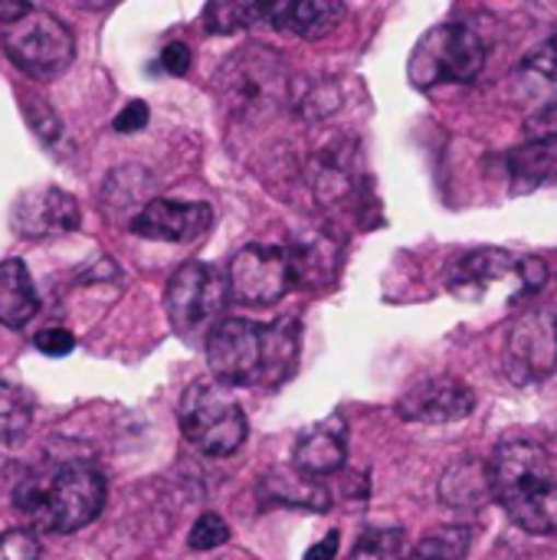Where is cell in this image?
I'll return each instance as SVG.
<instances>
[{"mask_svg":"<svg viewBox=\"0 0 557 560\" xmlns=\"http://www.w3.org/2000/svg\"><path fill=\"white\" fill-rule=\"evenodd\" d=\"M489 469L492 499L529 535L557 532V463L552 453L529 440L496 446Z\"/></svg>","mask_w":557,"mask_h":560,"instance_id":"6da1fadb","label":"cell"},{"mask_svg":"<svg viewBox=\"0 0 557 560\" xmlns=\"http://www.w3.org/2000/svg\"><path fill=\"white\" fill-rule=\"evenodd\" d=\"M13 509L43 532L72 535L105 509V479L92 463L69 459L56 472L26 476L13 489Z\"/></svg>","mask_w":557,"mask_h":560,"instance_id":"7a4b0ae2","label":"cell"},{"mask_svg":"<svg viewBox=\"0 0 557 560\" xmlns=\"http://www.w3.org/2000/svg\"><path fill=\"white\" fill-rule=\"evenodd\" d=\"M213 89L240 121H263L292 108L295 75L292 66L269 46L236 49L217 72Z\"/></svg>","mask_w":557,"mask_h":560,"instance_id":"3957f363","label":"cell"},{"mask_svg":"<svg viewBox=\"0 0 557 560\" xmlns=\"http://www.w3.org/2000/svg\"><path fill=\"white\" fill-rule=\"evenodd\" d=\"M181 433L204 456L227 459L246 443L250 423L230 387L217 381H194L181 397Z\"/></svg>","mask_w":557,"mask_h":560,"instance_id":"277c9868","label":"cell"},{"mask_svg":"<svg viewBox=\"0 0 557 560\" xmlns=\"http://www.w3.org/2000/svg\"><path fill=\"white\" fill-rule=\"evenodd\" d=\"M486 66V43L466 23H440L417 43L410 56V82L433 89L440 82H476Z\"/></svg>","mask_w":557,"mask_h":560,"instance_id":"5b68a950","label":"cell"},{"mask_svg":"<svg viewBox=\"0 0 557 560\" xmlns=\"http://www.w3.org/2000/svg\"><path fill=\"white\" fill-rule=\"evenodd\" d=\"M227 295H230V279L200 259L184 262L164 292V308L171 318V328L181 338H197V335H210L223 318L227 308Z\"/></svg>","mask_w":557,"mask_h":560,"instance_id":"8992f818","label":"cell"},{"mask_svg":"<svg viewBox=\"0 0 557 560\" xmlns=\"http://www.w3.org/2000/svg\"><path fill=\"white\" fill-rule=\"evenodd\" d=\"M3 49L20 72L46 82L69 69L76 56V39L59 16L33 7L23 20L3 30Z\"/></svg>","mask_w":557,"mask_h":560,"instance_id":"52a82bcc","label":"cell"},{"mask_svg":"<svg viewBox=\"0 0 557 560\" xmlns=\"http://www.w3.org/2000/svg\"><path fill=\"white\" fill-rule=\"evenodd\" d=\"M207 364L217 384L250 387L266 381V325L223 318L207 335Z\"/></svg>","mask_w":557,"mask_h":560,"instance_id":"ba28073f","label":"cell"},{"mask_svg":"<svg viewBox=\"0 0 557 560\" xmlns=\"http://www.w3.org/2000/svg\"><path fill=\"white\" fill-rule=\"evenodd\" d=\"M227 279H230V295L240 305H253V308L276 305L295 285L286 246H266V243L243 246L233 256Z\"/></svg>","mask_w":557,"mask_h":560,"instance_id":"9c48e42d","label":"cell"},{"mask_svg":"<svg viewBox=\"0 0 557 560\" xmlns=\"http://www.w3.org/2000/svg\"><path fill=\"white\" fill-rule=\"evenodd\" d=\"M557 368V318L552 312H525L506 338V374L515 384L545 381Z\"/></svg>","mask_w":557,"mask_h":560,"instance_id":"30bf717a","label":"cell"},{"mask_svg":"<svg viewBox=\"0 0 557 560\" xmlns=\"http://www.w3.org/2000/svg\"><path fill=\"white\" fill-rule=\"evenodd\" d=\"M309 187L315 200L328 210L351 207L355 197L364 190L361 151L351 138H338L318 148L309 161Z\"/></svg>","mask_w":557,"mask_h":560,"instance_id":"8fae6325","label":"cell"},{"mask_svg":"<svg viewBox=\"0 0 557 560\" xmlns=\"http://www.w3.org/2000/svg\"><path fill=\"white\" fill-rule=\"evenodd\" d=\"M10 220H13V230L26 240H53V236L76 233L82 223V210L72 194H66L62 187L43 184L16 197Z\"/></svg>","mask_w":557,"mask_h":560,"instance_id":"7c38bea8","label":"cell"},{"mask_svg":"<svg viewBox=\"0 0 557 560\" xmlns=\"http://www.w3.org/2000/svg\"><path fill=\"white\" fill-rule=\"evenodd\" d=\"M476 410V394L456 377H430L410 387L397 400V413L407 423H460Z\"/></svg>","mask_w":557,"mask_h":560,"instance_id":"4fadbf2b","label":"cell"},{"mask_svg":"<svg viewBox=\"0 0 557 560\" xmlns=\"http://www.w3.org/2000/svg\"><path fill=\"white\" fill-rule=\"evenodd\" d=\"M213 226V207L194 200H151L135 220L131 230L144 240L161 243H194Z\"/></svg>","mask_w":557,"mask_h":560,"instance_id":"5bb4252c","label":"cell"},{"mask_svg":"<svg viewBox=\"0 0 557 560\" xmlns=\"http://www.w3.org/2000/svg\"><path fill=\"white\" fill-rule=\"evenodd\" d=\"M348 463V427L338 417H328L299 433L292 450V466L302 479H325L341 472Z\"/></svg>","mask_w":557,"mask_h":560,"instance_id":"9a60e30c","label":"cell"},{"mask_svg":"<svg viewBox=\"0 0 557 560\" xmlns=\"http://www.w3.org/2000/svg\"><path fill=\"white\" fill-rule=\"evenodd\" d=\"M345 16V3L338 0H279L266 3V23L272 30L295 33L302 39L328 36Z\"/></svg>","mask_w":557,"mask_h":560,"instance_id":"2e32d148","label":"cell"},{"mask_svg":"<svg viewBox=\"0 0 557 560\" xmlns=\"http://www.w3.org/2000/svg\"><path fill=\"white\" fill-rule=\"evenodd\" d=\"M286 253L292 262L295 285L322 289V285L335 282L338 262H341V246L328 233H299L289 240Z\"/></svg>","mask_w":557,"mask_h":560,"instance_id":"e0dca14e","label":"cell"},{"mask_svg":"<svg viewBox=\"0 0 557 560\" xmlns=\"http://www.w3.org/2000/svg\"><path fill=\"white\" fill-rule=\"evenodd\" d=\"M39 312V295L23 259L0 262V325L23 328Z\"/></svg>","mask_w":557,"mask_h":560,"instance_id":"ac0fdd59","label":"cell"},{"mask_svg":"<svg viewBox=\"0 0 557 560\" xmlns=\"http://www.w3.org/2000/svg\"><path fill=\"white\" fill-rule=\"evenodd\" d=\"M148 194H151V174L141 171V167H121V171H115V174L105 180L102 203H105V213H108V217L131 213V220H135V217L151 203ZM128 226H131V223H128Z\"/></svg>","mask_w":557,"mask_h":560,"instance_id":"d6986e66","label":"cell"},{"mask_svg":"<svg viewBox=\"0 0 557 560\" xmlns=\"http://www.w3.org/2000/svg\"><path fill=\"white\" fill-rule=\"evenodd\" d=\"M509 272H519V259H512L506 249H476L469 256H463L450 276L453 289H483L486 282L506 279Z\"/></svg>","mask_w":557,"mask_h":560,"instance_id":"ffe728a7","label":"cell"},{"mask_svg":"<svg viewBox=\"0 0 557 560\" xmlns=\"http://www.w3.org/2000/svg\"><path fill=\"white\" fill-rule=\"evenodd\" d=\"M486 495H492L489 469L476 466V463H460V466L446 469V476L440 482V502L450 509H476V505H483Z\"/></svg>","mask_w":557,"mask_h":560,"instance_id":"44dd1931","label":"cell"},{"mask_svg":"<svg viewBox=\"0 0 557 560\" xmlns=\"http://www.w3.org/2000/svg\"><path fill=\"white\" fill-rule=\"evenodd\" d=\"M299 338H302V325L292 318L266 325V381L263 384H279L295 371Z\"/></svg>","mask_w":557,"mask_h":560,"instance_id":"7402d4cb","label":"cell"},{"mask_svg":"<svg viewBox=\"0 0 557 560\" xmlns=\"http://www.w3.org/2000/svg\"><path fill=\"white\" fill-rule=\"evenodd\" d=\"M266 499L282 502V505H295V509H309V512H325L332 505L328 502V492L318 482L302 479L299 472H292V476H286V472L269 476Z\"/></svg>","mask_w":557,"mask_h":560,"instance_id":"603a6c76","label":"cell"},{"mask_svg":"<svg viewBox=\"0 0 557 560\" xmlns=\"http://www.w3.org/2000/svg\"><path fill=\"white\" fill-rule=\"evenodd\" d=\"M469 548H473L469 525H443L420 538V545L410 551V560H466Z\"/></svg>","mask_w":557,"mask_h":560,"instance_id":"cb8c5ba5","label":"cell"},{"mask_svg":"<svg viewBox=\"0 0 557 560\" xmlns=\"http://www.w3.org/2000/svg\"><path fill=\"white\" fill-rule=\"evenodd\" d=\"M266 23V3H236V0H217L204 7V26L210 33H236L246 26Z\"/></svg>","mask_w":557,"mask_h":560,"instance_id":"d4e9b609","label":"cell"},{"mask_svg":"<svg viewBox=\"0 0 557 560\" xmlns=\"http://www.w3.org/2000/svg\"><path fill=\"white\" fill-rule=\"evenodd\" d=\"M33 423V400L26 390L0 381V443H20Z\"/></svg>","mask_w":557,"mask_h":560,"instance_id":"484cf974","label":"cell"},{"mask_svg":"<svg viewBox=\"0 0 557 560\" xmlns=\"http://www.w3.org/2000/svg\"><path fill=\"white\" fill-rule=\"evenodd\" d=\"M348 560H410L407 535H404V528L374 525L355 541Z\"/></svg>","mask_w":557,"mask_h":560,"instance_id":"4316f807","label":"cell"},{"mask_svg":"<svg viewBox=\"0 0 557 560\" xmlns=\"http://www.w3.org/2000/svg\"><path fill=\"white\" fill-rule=\"evenodd\" d=\"M555 144H529V148H519L509 154V167H512V177L519 184H529L535 187L538 180H545L552 171H555Z\"/></svg>","mask_w":557,"mask_h":560,"instance_id":"83f0119b","label":"cell"},{"mask_svg":"<svg viewBox=\"0 0 557 560\" xmlns=\"http://www.w3.org/2000/svg\"><path fill=\"white\" fill-rule=\"evenodd\" d=\"M227 541H230V525H227L220 515H213V512L200 515V518L194 522L190 535H187V545H190V551H197V555L217 551V548H223Z\"/></svg>","mask_w":557,"mask_h":560,"instance_id":"f1b7e54d","label":"cell"},{"mask_svg":"<svg viewBox=\"0 0 557 560\" xmlns=\"http://www.w3.org/2000/svg\"><path fill=\"white\" fill-rule=\"evenodd\" d=\"M525 72L557 89V33L555 36H548L535 52L525 56Z\"/></svg>","mask_w":557,"mask_h":560,"instance_id":"f546056e","label":"cell"},{"mask_svg":"<svg viewBox=\"0 0 557 560\" xmlns=\"http://www.w3.org/2000/svg\"><path fill=\"white\" fill-rule=\"evenodd\" d=\"M525 135L535 141V144H555L557 141V102L542 105L538 112H532L525 118Z\"/></svg>","mask_w":557,"mask_h":560,"instance_id":"4dcf8cb0","label":"cell"},{"mask_svg":"<svg viewBox=\"0 0 557 560\" xmlns=\"http://www.w3.org/2000/svg\"><path fill=\"white\" fill-rule=\"evenodd\" d=\"M0 560H39V541L33 532H7L0 535Z\"/></svg>","mask_w":557,"mask_h":560,"instance_id":"1f68e13d","label":"cell"},{"mask_svg":"<svg viewBox=\"0 0 557 560\" xmlns=\"http://www.w3.org/2000/svg\"><path fill=\"white\" fill-rule=\"evenodd\" d=\"M26 118H30L33 131H36L43 141H56L59 131H62V121L56 118V112H53L46 102H30V105H26Z\"/></svg>","mask_w":557,"mask_h":560,"instance_id":"d6a6232c","label":"cell"},{"mask_svg":"<svg viewBox=\"0 0 557 560\" xmlns=\"http://www.w3.org/2000/svg\"><path fill=\"white\" fill-rule=\"evenodd\" d=\"M36 348H39V354H46V358H66V354L76 351V338H72V331H66V328H46V331L36 335Z\"/></svg>","mask_w":557,"mask_h":560,"instance_id":"836d02e7","label":"cell"},{"mask_svg":"<svg viewBox=\"0 0 557 560\" xmlns=\"http://www.w3.org/2000/svg\"><path fill=\"white\" fill-rule=\"evenodd\" d=\"M148 118H151L148 105H144L141 98H135V102H128V105L115 115L112 128H115L118 135H135V131H144Z\"/></svg>","mask_w":557,"mask_h":560,"instance_id":"e575fe53","label":"cell"},{"mask_svg":"<svg viewBox=\"0 0 557 560\" xmlns=\"http://www.w3.org/2000/svg\"><path fill=\"white\" fill-rule=\"evenodd\" d=\"M161 66L171 75H187L190 72V46L187 43H167L161 49Z\"/></svg>","mask_w":557,"mask_h":560,"instance_id":"d590c367","label":"cell"},{"mask_svg":"<svg viewBox=\"0 0 557 560\" xmlns=\"http://www.w3.org/2000/svg\"><path fill=\"white\" fill-rule=\"evenodd\" d=\"M519 276L529 289H542L548 282V266H545V259L529 256V259H519Z\"/></svg>","mask_w":557,"mask_h":560,"instance_id":"8d00e7d4","label":"cell"},{"mask_svg":"<svg viewBox=\"0 0 557 560\" xmlns=\"http://www.w3.org/2000/svg\"><path fill=\"white\" fill-rule=\"evenodd\" d=\"M338 545H341L338 532H328L318 545H312V548L305 551V560H335L338 558Z\"/></svg>","mask_w":557,"mask_h":560,"instance_id":"74e56055","label":"cell"},{"mask_svg":"<svg viewBox=\"0 0 557 560\" xmlns=\"http://www.w3.org/2000/svg\"><path fill=\"white\" fill-rule=\"evenodd\" d=\"M30 10H33V7H30V3H23V0L0 3V23H3V26H13V23H16V20H23Z\"/></svg>","mask_w":557,"mask_h":560,"instance_id":"f35d334b","label":"cell"}]
</instances>
